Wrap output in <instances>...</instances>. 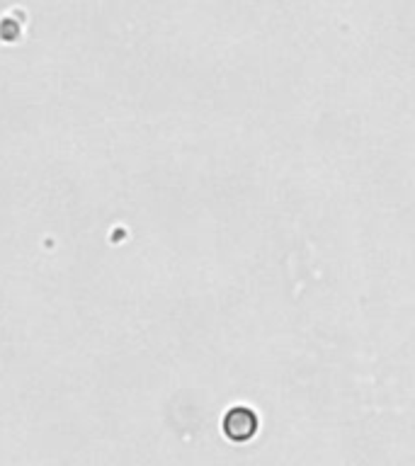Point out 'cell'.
<instances>
[{"instance_id": "obj_1", "label": "cell", "mask_w": 415, "mask_h": 466, "mask_svg": "<svg viewBox=\"0 0 415 466\" xmlns=\"http://www.w3.org/2000/svg\"><path fill=\"white\" fill-rule=\"evenodd\" d=\"M223 432L228 440L233 442H245L258 432V415L245 405H236L226 413L223 418Z\"/></svg>"}]
</instances>
